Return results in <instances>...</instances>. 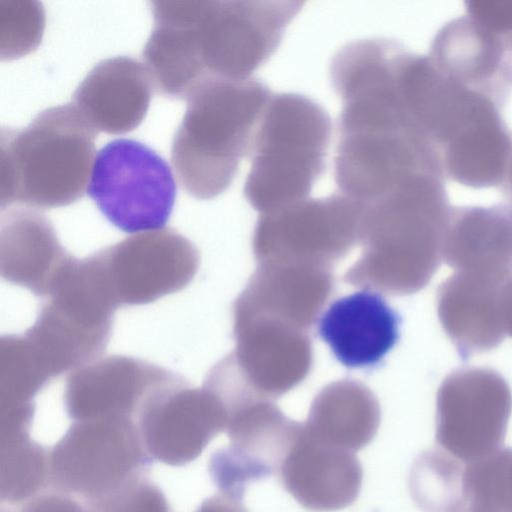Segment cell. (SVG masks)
Returning a JSON list of instances; mask_svg holds the SVG:
<instances>
[{
	"instance_id": "obj_1",
	"label": "cell",
	"mask_w": 512,
	"mask_h": 512,
	"mask_svg": "<svg viewBox=\"0 0 512 512\" xmlns=\"http://www.w3.org/2000/svg\"><path fill=\"white\" fill-rule=\"evenodd\" d=\"M300 1H152L142 52L156 91L183 99L201 83L245 80L277 49Z\"/></svg>"
},
{
	"instance_id": "obj_2",
	"label": "cell",
	"mask_w": 512,
	"mask_h": 512,
	"mask_svg": "<svg viewBox=\"0 0 512 512\" xmlns=\"http://www.w3.org/2000/svg\"><path fill=\"white\" fill-rule=\"evenodd\" d=\"M361 205V257L344 281L393 296L426 287L443 260L451 211L444 177L417 175Z\"/></svg>"
},
{
	"instance_id": "obj_3",
	"label": "cell",
	"mask_w": 512,
	"mask_h": 512,
	"mask_svg": "<svg viewBox=\"0 0 512 512\" xmlns=\"http://www.w3.org/2000/svg\"><path fill=\"white\" fill-rule=\"evenodd\" d=\"M271 96L253 78L207 80L188 95L171 145L174 172L188 194L211 199L228 189L241 159L252 152Z\"/></svg>"
},
{
	"instance_id": "obj_4",
	"label": "cell",
	"mask_w": 512,
	"mask_h": 512,
	"mask_svg": "<svg viewBox=\"0 0 512 512\" xmlns=\"http://www.w3.org/2000/svg\"><path fill=\"white\" fill-rule=\"evenodd\" d=\"M97 131L71 104L47 108L22 129L0 132V206L47 209L85 192Z\"/></svg>"
},
{
	"instance_id": "obj_5",
	"label": "cell",
	"mask_w": 512,
	"mask_h": 512,
	"mask_svg": "<svg viewBox=\"0 0 512 512\" xmlns=\"http://www.w3.org/2000/svg\"><path fill=\"white\" fill-rule=\"evenodd\" d=\"M332 123L298 93L272 94L258 124L244 195L261 214L305 199L325 168Z\"/></svg>"
},
{
	"instance_id": "obj_6",
	"label": "cell",
	"mask_w": 512,
	"mask_h": 512,
	"mask_svg": "<svg viewBox=\"0 0 512 512\" xmlns=\"http://www.w3.org/2000/svg\"><path fill=\"white\" fill-rule=\"evenodd\" d=\"M87 194L102 215L126 232L163 229L176 197L169 165L147 145L115 139L96 154Z\"/></svg>"
},
{
	"instance_id": "obj_7",
	"label": "cell",
	"mask_w": 512,
	"mask_h": 512,
	"mask_svg": "<svg viewBox=\"0 0 512 512\" xmlns=\"http://www.w3.org/2000/svg\"><path fill=\"white\" fill-rule=\"evenodd\" d=\"M361 217L362 205L340 192L261 214L253 233L255 259L331 267L359 243Z\"/></svg>"
},
{
	"instance_id": "obj_8",
	"label": "cell",
	"mask_w": 512,
	"mask_h": 512,
	"mask_svg": "<svg viewBox=\"0 0 512 512\" xmlns=\"http://www.w3.org/2000/svg\"><path fill=\"white\" fill-rule=\"evenodd\" d=\"M511 412L510 386L497 371L456 369L437 392V447L465 465L477 462L501 448Z\"/></svg>"
},
{
	"instance_id": "obj_9",
	"label": "cell",
	"mask_w": 512,
	"mask_h": 512,
	"mask_svg": "<svg viewBox=\"0 0 512 512\" xmlns=\"http://www.w3.org/2000/svg\"><path fill=\"white\" fill-rule=\"evenodd\" d=\"M116 309L85 277L64 276L24 334L55 377L96 359L105 350Z\"/></svg>"
},
{
	"instance_id": "obj_10",
	"label": "cell",
	"mask_w": 512,
	"mask_h": 512,
	"mask_svg": "<svg viewBox=\"0 0 512 512\" xmlns=\"http://www.w3.org/2000/svg\"><path fill=\"white\" fill-rule=\"evenodd\" d=\"M117 307L153 302L185 288L199 266V253L170 228L132 235L93 254Z\"/></svg>"
},
{
	"instance_id": "obj_11",
	"label": "cell",
	"mask_w": 512,
	"mask_h": 512,
	"mask_svg": "<svg viewBox=\"0 0 512 512\" xmlns=\"http://www.w3.org/2000/svg\"><path fill=\"white\" fill-rule=\"evenodd\" d=\"M232 355L240 373L261 397L274 400L309 374L312 343L308 331L284 321L253 316L233 319Z\"/></svg>"
},
{
	"instance_id": "obj_12",
	"label": "cell",
	"mask_w": 512,
	"mask_h": 512,
	"mask_svg": "<svg viewBox=\"0 0 512 512\" xmlns=\"http://www.w3.org/2000/svg\"><path fill=\"white\" fill-rule=\"evenodd\" d=\"M277 473L285 490L315 512L350 506L358 498L363 478L354 452L318 439L303 422Z\"/></svg>"
},
{
	"instance_id": "obj_13",
	"label": "cell",
	"mask_w": 512,
	"mask_h": 512,
	"mask_svg": "<svg viewBox=\"0 0 512 512\" xmlns=\"http://www.w3.org/2000/svg\"><path fill=\"white\" fill-rule=\"evenodd\" d=\"M330 267L305 263H262L233 304V319L275 318L308 331L331 296Z\"/></svg>"
},
{
	"instance_id": "obj_14",
	"label": "cell",
	"mask_w": 512,
	"mask_h": 512,
	"mask_svg": "<svg viewBox=\"0 0 512 512\" xmlns=\"http://www.w3.org/2000/svg\"><path fill=\"white\" fill-rule=\"evenodd\" d=\"M400 317L379 294L362 290L336 299L318 321L319 337L348 368L381 362L399 339Z\"/></svg>"
},
{
	"instance_id": "obj_15",
	"label": "cell",
	"mask_w": 512,
	"mask_h": 512,
	"mask_svg": "<svg viewBox=\"0 0 512 512\" xmlns=\"http://www.w3.org/2000/svg\"><path fill=\"white\" fill-rule=\"evenodd\" d=\"M152 86L142 63L130 57L108 58L88 72L72 95V105L96 131L123 134L144 119Z\"/></svg>"
},
{
	"instance_id": "obj_16",
	"label": "cell",
	"mask_w": 512,
	"mask_h": 512,
	"mask_svg": "<svg viewBox=\"0 0 512 512\" xmlns=\"http://www.w3.org/2000/svg\"><path fill=\"white\" fill-rule=\"evenodd\" d=\"M504 282L455 272L439 286L438 318L463 361L498 347L504 340L500 298Z\"/></svg>"
},
{
	"instance_id": "obj_17",
	"label": "cell",
	"mask_w": 512,
	"mask_h": 512,
	"mask_svg": "<svg viewBox=\"0 0 512 512\" xmlns=\"http://www.w3.org/2000/svg\"><path fill=\"white\" fill-rule=\"evenodd\" d=\"M442 258L456 272L512 277V207H451Z\"/></svg>"
},
{
	"instance_id": "obj_18",
	"label": "cell",
	"mask_w": 512,
	"mask_h": 512,
	"mask_svg": "<svg viewBox=\"0 0 512 512\" xmlns=\"http://www.w3.org/2000/svg\"><path fill=\"white\" fill-rule=\"evenodd\" d=\"M72 259L45 216L28 209L2 216L0 270L6 281L46 298Z\"/></svg>"
},
{
	"instance_id": "obj_19",
	"label": "cell",
	"mask_w": 512,
	"mask_h": 512,
	"mask_svg": "<svg viewBox=\"0 0 512 512\" xmlns=\"http://www.w3.org/2000/svg\"><path fill=\"white\" fill-rule=\"evenodd\" d=\"M505 54V42L465 14L439 29L428 55L448 76L503 103Z\"/></svg>"
},
{
	"instance_id": "obj_20",
	"label": "cell",
	"mask_w": 512,
	"mask_h": 512,
	"mask_svg": "<svg viewBox=\"0 0 512 512\" xmlns=\"http://www.w3.org/2000/svg\"><path fill=\"white\" fill-rule=\"evenodd\" d=\"M173 372L132 357L98 358L69 374L65 398L74 413L83 409L123 410L144 400Z\"/></svg>"
},
{
	"instance_id": "obj_21",
	"label": "cell",
	"mask_w": 512,
	"mask_h": 512,
	"mask_svg": "<svg viewBox=\"0 0 512 512\" xmlns=\"http://www.w3.org/2000/svg\"><path fill=\"white\" fill-rule=\"evenodd\" d=\"M380 418L374 393L359 381L343 379L317 393L303 424L318 439L355 453L373 440Z\"/></svg>"
},
{
	"instance_id": "obj_22",
	"label": "cell",
	"mask_w": 512,
	"mask_h": 512,
	"mask_svg": "<svg viewBox=\"0 0 512 512\" xmlns=\"http://www.w3.org/2000/svg\"><path fill=\"white\" fill-rule=\"evenodd\" d=\"M512 154V135L502 115L462 133L441 153L445 176L472 188L501 186Z\"/></svg>"
},
{
	"instance_id": "obj_23",
	"label": "cell",
	"mask_w": 512,
	"mask_h": 512,
	"mask_svg": "<svg viewBox=\"0 0 512 512\" xmlns=\"http://www.w3.org/2000/svg\"><path fill=\"white\" fill-rule=\"evenodd\" d=\"M464 466L438 447L419 455L409 475L417 506L424 512H449L461 499Z\"/></svg>"
},
{
	"instance_id": "obj_24",
	"label": "cell",
	"mask_w": 512,
	"mask_h": 512,
	"mask_svg": "<svg viewBox=\"0 0 512 512\" xmlns=\"http://www.w3.org/2000/svg\"><path fill=\"white\" fill-rule=\"evenodd\" d=\"M461 500L471 512H512V448L464 466Z\"/></svg>"
},
{
	"instance_id": "obj_25",
	"label": "cell",
	"mask_w": 512,
	"mask_h": 512,
	"mask_svg": "<svg viewBox=\"0 0 512 512\" xmlns=\"http://www.w3.org/2000/svg\"><path fill=\"white\" fill-rule=\"evenodd\" d=\"M0 57L14 59L33 50L39 43L44 14L41 5L31 1H1Z\"/></svg>"
},
{
	"instance_id": "obj_26",
	"label": "cell",
	"mask_w": 512,
	"mask_h": 512,
	"mask_svg": "<svg viewBox=\"0 0 512 512\" xmlns=\"http://www.w3.org/2000/svg\"><path fill=\"white\" fill-rule=\"evenodd\" d=\"M466 14L501 39H512V1H468Z\"/></svg>"
},
{
	"instance_id": "obj_27",
	"label": "cell",
	"mask_w": 512,
	"mask_h": 512,
	"mask_svg": "<svg viewBox=\"0 0 512 512\" xmlns=\"http://www.w3.org/2000/svg\"><path fill=\"white\" fill-rule=\"evenodd\" d=\"M501 313L506 335L512 337V277L501 288Z\"/></svg>"
},
{
	"instance_id": "obj_28",
	"label": "cell",
	"mask_w": 512,
	"mask_h": 512,
	"mask_svg": "<svg viewBox=\"0 0 512 512\" xmlns=\"http://www.w3.org/2000/svg\"><path fill=\"white\" fill-rule=\"evenodd\" d=\"M504 186L506 197L509 200V204L512 207V154L508 164L506 176L502 184Z\"/></svg>"
},
{
	"instance_id": "obj_29",
	"label": "cell",
	"mask_w": 512,
	"mask_h": 512,
	"mask_svg": "<svg viewBox=\"0 0 512 512\" xmlns=\"http://www.w3.org/2000/svg\"><path fill=\"white\" fill-rule=\"evenodd\" d=\"M449 512H471L465 504L458 502Z\"/></svg>"
}]
</instances>
